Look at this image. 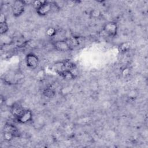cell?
I'll list each match as a JSON object with an SVG mask.
<instances>
[{
  "mask_svg": "<svg viewBox=\"0 0 148 148\" xmlns=\"http://www.w3.org/2000/svg\"><path fill=\"white\" fill-rule=\"evenodd\" d=\"M54 9V2L45 1L44 3L38 7L36 10L37 13L41 16H44L49 14L51 10Z\"/></svg>",
  "mask_w": 148,
  "mask_h": 148,
  "instance_id": "cell-1",
  "label": "cell"
},
{
  "mask_svg": "<svg viewBox=\"0 0 148 148\" xmlns=\"http://www.w3.org/2000/svg\"><path fill=\"white\" fill-rule=\"evenodd\" d=\"M25 4L23 1H15L12 6V10L13 14L14 17H18L21 16L24 11Z\"/></svg>",
  "mask_w": 148,
  "mask_h": 148,
  "instance_id": "cell-2",
  "label": "cell"
},
{
  "mask_svg": "<svg viewBox=\"0 0 148 148\" xmlns=\"http://www.w3.org/2000/svg\"><path fill=\"white\" fill-rule=\"evenodd\" d=\"M25 61L27 66L32 69L36 68L39 65L38 57L33 53H29L27 55Z\"/></svg>",
  "mask_w": 148,
  "mask_h": 148,
  "instance_id": "cell-3",
  "label": "cell"
},
{
  "mask_svg": "<svg viewBox=\"0 0 148 148\" xmlns=\"http://www.w3.org/2000/svg\"><path fill=\"white\" fill-rule=\"evenodd\" d=\"M53 45L55 49L60 51H68L71 49V47L66 40H60L56 41Z\"/></svg>",
  "mask_w": 148,
  "mask_h": 148,
  "instance_id": "cell-4",
  "label": "cell"
},
{
  "mask_svg": "<svg viewBox=\"0 0 148 148\" xmlns=\"http://www.w3.org/2000/svg\"><path fill=\"white\" fill-rule=\"evenodd\" d=\"M105 32L110 36H114L117 34V26L116 23L110 22L105 25L103 27Z\"/></svg>",
  "mask_w": 148,
  "mask_h": 148,
  "instance_id": "cell-5",
  "label": "cell"
},
{
  "mask_svg": "<svg viewBox=\"0 0 148 148\" xmlns=\"http://www.w3.org/2000/svg\"><path fill=\"white\" fill-rule=\"evenodd\" d=\"M32 119V113L31 110L24 109L21 115L16 119L20 123L24 124L29 122Z\"/></svg>",
  "mask_w": 148,
  "mask_h": 148,
  "instance_id": "cell-6",
  "label": "cell"
},
{
  "mask_svg": "<svg viewBox=\"0 0 148 148\" xmlns=\"http://www.w3.org/2000/svg\"><path fill=\"white\" fill-rule=\"evenodd\" d=\"M4 131L8 132L12 134L14 136V137L18 136V135L20 134L18 130L14 125L10 124H8L5 125Z\"/></svg>",
  "mask_w": 148,
  "mask_h": 148,
  "instance_id": "cell-7",
  "label": "cell"
},
{
  "mask_svg": "<svg viewBox=\"0 0 148 148\" xmlns=\"http://www.w3.org/2000/svg\"><path fill=\"white\" fill-rule=\"evenodd\" d=\"M24 109L19 105H14L11 108V113L16 119L23 112Z\"/></svg>",
  "mask_w": 148,
  "mask_h": 148,
  "instance_id": "cell-8",
  "label": "cell"
},
{
  "mask_svg": "<svg viewBox=\"0 0 148 148\" xmlns=\"http://www.w3.org/2000/svg\"><path fill=\"white\" fill-rule=\"evenodd\" d=\"M61 76L65 79H73L75 78V75L73 73H72V71H62L59 73H58Z\"/></svg>",
  "mask_w": 148,
  "mask_h": 148,
  "instance_id": "cell-9",
  "label": "cell"
},
{
  "mask_svg": "<svg viewBox=\"0 0 148 148\" xmlns=\"http://www.w3.org/2000/svg\"><path fill=\"white\" fill-rule=\"evenodd\" d=\"M76 67V65L69 60H66L62 62V68L63 71H72Z\"/></svg>",
  "mask_w": 148,
  "mask_h": 148,
  "instance_id": "cell-10",
  "label": "cell"
},
{
  "mask_svg": "<svg viewBox=\"0 0 148 148\" xmlns=\"http://www.w3.org/2000/svg\"><path fill=\"white\" fill-rule=\"evenodd\" d=\"M43 94L45 97H46L47 98H52L55 95L56 92H55L54 90H53L51 88L47 87L43 90Z\"/></svg>",
  "mask_w": 148,
  "mask_h": 148,
  "instance_id": "cell-11",
  "label": "cell"
},
{
  "mask_svg": "<svg viewBox=\"0 0 148 148\" xmlns=\"http://www.w3.org/2000/svg\"><path fill=\"white\" fill-rule=\"evenodd\" d=\"M8 29H9V27L6 21L0 22V32L1 35H3L6 33Z\"/></svg>",
  "mask_w": 148,
  "mask_h": 148,
  "instance_id": "cell-12",
  "label": "cell"
},
{
  "mask_svg": "<svg viewBox=\"0 0 148 148\" xmlns=\"http://www.w3.org/2000/svg\"><path fill=\"white\" fill-rule=\"evenodd\" d=\"M130 47V43L128 42H124L120 45L119 49L121 52H125L128 50Z\"/></svg>",
  "mask_w": 148,
  "mask_h": 148,
  "instance_id": "cell-13",
  "label": "cell"
},
{
  "mask_svg": "<svg viewBox=\"0 0 148 148\" xmlns=\"http://www.w3.org/2000/svg\"><path fill=\"white\" fill-rule=\"evenodd\" d=\"M46 34L48 36H54L56 34V29L53 27H49L46 30Z\"/></svg>",
  "mask_w": 148,
  "mask_h": 148,
  "instance_id": "cell-14",
  "label": "cell"
},
{
  "mask_svg": "<svg viewBox=\"0 0 148 148\" xmlns=\"http://www.w3.org/2000/svg\"><path fill=\"white\" fill-rule=\"evenodd\" d=\"M3 137H4V139L6 140L9 141V140H12L14 137V136L12 134H11L10 132L4 131V132H3Z\"/></svg>",
  "mask_w": 148,
  "mask_h": 148,
  "instance_id": "cell-15",
  "label": "cell"
},
{
  "mask_svg": "<svg viewBox=\"0 0 148 148\" xmlns=\"http://www.w3.org/2000/svg\"><path fill=\"white\" fill-rule=\"evenodd\" d=\"M90 14H91V16L92 17L97 18V17H98L100 16L101 12H100L98 10L95 9V10H93L91 11Z\"/></svg>",
  "mask_w": 148,
  "mask_h": 148,
  "instance_id": "cell-16",
  "label": "cell"
},
{
  "mask_svg": "<svg viewBox=\"0 0 148 148\" xmlns=\"http://www.w3.org/2000/svg\"><path fill=\"white\" fill-rule=\"evenodd\" d=\"M44 1H32V5H34V8L36 9L38 7H39L41 5H42L44 3Z\"/></svg>",
  "mask_w": 148,
  "mask_h": 148,
  "instance_id": "cell-17",
  "label": "cell"
},
{
  "mask_svg": "<svg viewBox=\"0 0 148 148\" xmlns=\"http://www.w3.org/2000/svg\"><path fill=\"white\" fill-rule=\"evenodd\" d=\"M128 73H129V70H128V69H124L123 70V74L124 75L126 76V75H128Z\"/></svg>",
  "mask_w": 148,
  "mask_h": 148,
  "instance_id": "cell-18",
  "label": "cell"
}]
</instances>
